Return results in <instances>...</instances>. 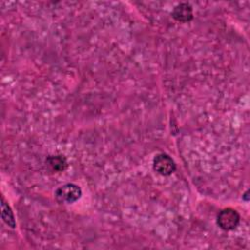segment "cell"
I'll use <instances>...</instances> for the list:
<instances>
[{
  "label": "cell",
  "mask_w": 250,
  "mask_h": 250,
  "mask_svg": "<svg viewBox=\"0 0 250 250\" xmlns=\"http://www.w3.org/2000/svg\"><path fill=\"white\" fill-rule=\"evenodd\" d=\"M47 165L56 172L64 171L67 168V160L63 155H50L46 159Z\"/></svg>",
  "instance_id": "5"
},
{
  "label": "cell",
  "mask_w": 250,
  "mask_h": 250,
  "mask_svg": "<svg viewBox=\"0 0 250 250\" xmlns=\"http://www.w3.org/2000/svg\"><path fill=\"white\" fill-rule=\"evenodd\" d=\"M240 221V215L232 208H225L221 210L217 216V224L224 230L234 229Z\"/></svg>",
  "instance_id": "2"
},
{
  "label": "cell",
  "mask_w": 250,
  "mask_h": 250,
  "mask_svg": "<svg viewBox=\"0 0 250 250\" xmlns=\"http://www.w3.org/2000/svg\"><path fill=\"white\" fill-rule=\"evenodd\" d=\"M81 195L82 190L80 187L72 183L62 185L55 191V197L60 203H74L81 197Z\"/></svg>",
  "instance_id": "1"
},
{
  "label": "cell",
  "mask_w": 250,
  "mask_h": 250,
  "mask_svg": "<svg viewBox=\"0 0 250 250\" xmlns=\"http://www.w3.org/2000/svg\"><path fill=\"white\" fill-rule=\"evenodd\" d=\"M173 19L181 22H188L192 20L193 18V11L192 7L186 2L180 3L176 5L171 13Z\"/></svg>",
  "instance_id": "4"
},
{
  "label": "cell",
  "mask_w": 250,
  "mask_h": 250,
  "mask_svg": "<svg viewBox=\"0 0 250 250\" xmlns=\"http://www.w3.org/2000/svg\"><path fill=\"white\" fill-rule=\"evenodd\" d=\"M1 216L3 221L12 229L16 228V220L14 213L8 204V202L5 200L4 196H1Z\"/></svg>",
  "instance_id": "6"
},
{
  "label": "cell",
  "mask_w": 250,
  "mask_h": 250,
  "mask_svg": "<svg viewBox=\"0 0 250 250\" xmlns=\"http://www.w3.org/2000/svg\"><path fill=\"white\" fill-rule=\"evenodd\" d=\"M153 170L162 176H169L176 170V163L174 159L167 153H158L154 156L152 161Z\"/></svg>",
  "instance_id": "3"
}]
</instances>
